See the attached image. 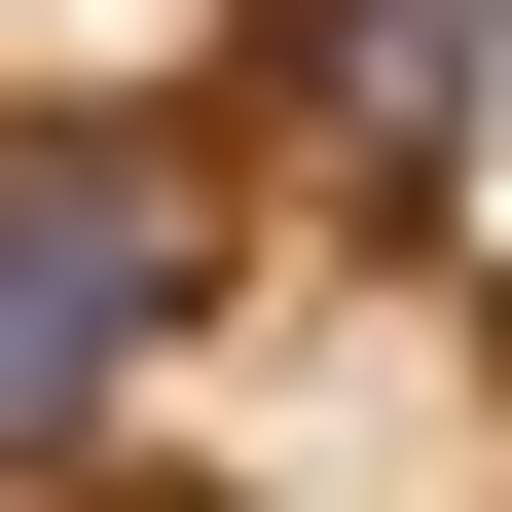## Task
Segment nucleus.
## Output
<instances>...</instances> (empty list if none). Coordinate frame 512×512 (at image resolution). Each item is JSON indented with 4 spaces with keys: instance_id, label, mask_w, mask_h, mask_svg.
<instances>
[{
    "instance_id": "1",
    "label": "nucleus",
    "mask_w": 512,
    "mask_h": 512,
    "mask_svg": "<svg viewBox=\"0 0 512 512\" xmlns=\"http://www.w3.org/2000/svg\"><path fill=\"white\" fill-rule=\"evenodd\" d=\"M220 330V110H37L0 147V512H74Z\"/></svg>"
},
{
    "instance_id": "2",
    "label": "nucleus",
    "mask_w": 512,
    "mask_h": 512,
    "mask_svg": "<svg viewBox=\"0 0 512 512\" xmlns=\"http://www.w3.org/2000/svg\"><path fill=\"white\" fill-rule=\"evenodd\" d=\"M512 110V0H293L256 37V147H476Z\"/></svg>"
}]
</instances>
